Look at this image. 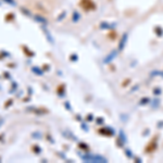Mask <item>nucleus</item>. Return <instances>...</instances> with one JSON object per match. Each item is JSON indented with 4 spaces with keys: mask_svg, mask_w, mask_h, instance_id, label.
<instances>
[]
</instances>
